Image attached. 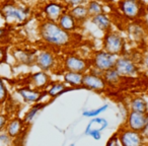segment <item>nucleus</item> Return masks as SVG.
<instances>
[{"mask_svg": "<svg viewBox=\"0 0 148 146\" xmlns=\"http://www.w3.org/2000/svg\"><path fill=\"white\" fill-rule=\"evenodd\" d=\"M39 36L41 40L52 48L69 47L74 42L73 34L65 32L58 25L57 23L43 21L39 25Z\"/></svg>", "mask_w": 148, "mask_h": 146, "instance_id": "f257e3e1", "label": "nucleus"}, {"mask_svg": "<svg viewBox=\"0 0 148 146\" xmlns=\"http://www.w3.org/2000/svg\"><path fill=\"white\" fill-rule=\"evenodd\" d=\"M0 13L8 25H21L31 16V8L14 1H5L0 5Z\"/></svg>", "mask_w": 148, "mask_h": 146, "instance_id": "f03ea898", "label": "nucleus"}, {"mask_svg": "<svg viewBox=\"0 0 148 146\" xmlns=\"http://www.w3.org/2000/svg\"><path fill=\"white\" fill-rule=\"evenodd\" d=\"M103 50L117 57L124 56L126 52L125 38L118 32H108L103 38Z\"/></svg>", "mask_w": 148, "mask_h": 146, "instance_id": "7ed1b4c3", "label": "nucleus"}, {"mask_svg": "<svg viewBox=\"0 0 148 146\" xmlns=\"http://www.w3.org/2000/svg\"><path fill=\"white\" fill-rule=\"evenodd\" d=\"M143 0H119L118 9L127 19L136 21L146 15Z\"/></svg>", "mask_w": 148, "mask_h": 146, "instance_id": "20e7f679", "label": "nucleus"}, {"mask_svg": "<svg viewBox=\"0 0 148 146\" xmlns=\"http://www.w3.org/2000/svg\"><path fill=\"white\" fill-rule=\"evenodd\" d=\"M114 69L124 78H134L139 76L141 73V68L138 62L125 55L117 58Z\"/></svg>", "mask_w": 148, "mask_h": 146, "instance_id": "39448f33", "label": "nucleus"}, {"mask_svg": "<svg viewBox=\"0 0 148 146\" xmlns=\"http://www.w3.org/2000/svg\"><path fill=\"white\" fill-rule=\"evenodd\" d=\"M117 58V56L112 55L103 50L93 52L92 57L90 58L91 69L103 74V72L113 69L115 67Z\"/></svg>", "mask_w": 148, "mask_h": 146, "instance_id": "423d86ee", "label": "nucleus"}, {"mask_svg": "<svg viewBox=\"0 0 148 146\" xmlns=\"http://www.w3.org/2000/svg\"><path fill=\"white\" fill-rule=\"evenodd\" d=\"M52 83L51 76L47 72H44L40 70L39 72H35L32 74L27 75L25 79L16 82V85L19 86H29L38 90H47V88Z\"/></svg>", "mask_w": 148, "mask_h": 146, "instance_id": "0eeeda50", "label": "nucleus"}, {"mask_svg": "<svg viewBox=\"0 0 148 146\" xmlns=\"http://www.w3.org/2000/svg\"><path fill=\"white\" fill-rule=\"evenodd\" d=\"M62 67L64 71H72L84 74L91 68L90 59H86L74 54H68L64 57Z\"/></svg>", "mask_w": 148, "mask_h": 146, "instance_id": "6e6552de", "label": "nucleus"}, {"mask_svg": "<svg viewBox=\"0 0 148 146\" xmlns=\"http://www.w3.org/2000/svg\"><path fill=\"white\" fill-rule=\"evenodd\" d=\"M82 87L95 93H103L107 90L108 85L106 83L103 74L93 69H89L82 77Z\"/></svg>", "mask_w": 148, "mask_h": 146, "instance_id": "1a4fd4ad", "label": "nucleus"}, {"mask_svg": "<svg viewBox=\"0 0 148 146\" xmlns=\"http://www.w3.org/2000/svg\"><path fill=\"white\" fill-rule=\"evenodd\" d=\"M121 146H143L146 144L145 139L140 132L134 131L121 125L116 131Z\"/></svg>", "mask_w": 148, "mask_h": 146, "instance_id": "9d476101", "label": "nucleus"}, {"mask_svg": "<svg viewBox=\"0 0 148 146\" xmlns=\"http://www.w3.org/2000/svg\"><path fill=\"white\" fill-rule=\"evenodd\" d=\"M57 56L52 50L42 49L39 52H37L35 65L41 71L47 72V73L50 71L55 72L56 67H57Z\"/></svg>", "mask_w": 148, "mask_h": 146, "instance_id": "9b49d317", "label": "nucleus"}, {"mask_svg": "<svg viewBox=\"0 0 148 146\" xmlns=\"http://www.w3.org/2000/svg\"><path fill=\"white\" fill-rule=\"evenodd\" d=\"M148 122V113H138L130 111L126 118V122L123 124L125 127L141 133Z\"/></svg>", "mask_w": 148, "mask_h": 146, "instance_id": "f8f14e48", "label": "nucleus"}, {"mask_svg": "<svg viewBox=\"0 0 148 146\" xmlns=\"http://www.w3.org/2000/svg\"><path fill=\"white\" fill-rule=\"evenodd\" d=\"M67 10L68 8L63 3L57 2V1H49V2L45 3L42 8L46 21H54V23H57L59 17Z\"/></svg>", "mask_w": 148, "mask_h": 146, "instance_id": "ddd939ff", "label": "nucleus"}, {"mask_svg": "<svg viewBox=\"0 0 148 146\" xmlns=\"http://www.w3.org/2000/svg\"><path fill=\"white\" fill-rule=\"evenodd\" d=\"M16 93L25 104H32V105L40 103L47 95L46 90H38V89H34L29 86L17 87Z\"/></svg>", "mask_w": 148, "mask_h": 146, "instance_id": "4468645a", "label": "nucleus"}, {"mask_svg": "<svg viewBox=\"0 0 148 146\" xmlns=\"http://www.w3.org/2000/svg\"><path fill=\"white\" fill-rule=\"evenodd\" d=\"M11 55L19 65L33 66L35 65L37 51L32 49H25V48H14L11 51Z\"/></svg>", "mask_w": 148, "mask_h": 146, "instance_id": "2eb2a0df", "label": "nucleus"}, {"mask_svg": "<svg viewBox=\"0 0 148 146\" xmlns=\"http://www.w3.org/2000/svg\"><path fill=\"white\" fill-rule=\"evenodd\" d=\"M57 23L62 29L71 34L76 32L80 27V25H78V23L73 19V16L70 14L68 10L59 17V19L57 21Z\"/></svg>", "mask_w": 148, "mask_h": 146, "instance_id": "dca6fc26", "label": "nucleus"}, {"mask_svg": "<svg viewBox=\"0 0 148 146\" xmlns=\"http://www.w3.org/2000/svg\"><path fill=\"white\" fill-rule=\"evenodd\" d=\"M48 104L49 103H41V101H40V103L34 104V105L32 106L29 110H27V113L25 114V116H23V123H25V127L29 128V129L31 128L32 124H33L35 118L37 117V115L47 107Z\"/></svg>", "mask_w": 148, "mask_h": 146, "instance_id": "f3484780", "label": "nucleus"}, {"mask_svg": "<svg viewBox=\"0 0 148 146\" xmlns=\"http://www.w3.org/2000/svg\"><path fill=\"white\" fill-rule=\"evenodd\" d=\"M82 77L83 74L72 71H64L63 82L67 86L72 88H83L82 87Z\"/></svg>", "mask_w": 148, "mask_h": 146, "instance_id": "a211bd4d", "label": "nucleus"}, {"mask_svg": "<svg viewBox=\"0 0 148 146\" xmlns=\"http://www.w3.org/2000/svg\"><path fill=\"white\" fill-rule=\"evenodd\" d=\"M146 33L147 31L144 29L143 25L136 21H133V23L129 25L128 27V34L132 41H134L135 43H142L146 37Z\"/></svg>", "mask_w": 148, "mask_h": 146, "instance_id": "6ab92c4d", "label": "nucleus"}, {"mask_svg": "<svg viewBox=\"0 0 148 146\" xmlns=\"http://www.w3.org/2000/svg\"><path fill=\"white\" fill-rule=\"evenodd\" d=\"M75 88L69 87L63 82V81H52L50 86L47 88V95H49L51 99H56L59 95L65 93L66 91L73 90Z\"/></svg>", "mask_w": 148, "mask_h": 146, "instance_id": "aec40b11", "label": "nucleus"}, {"mask_svg": "<svg viewBox=\"0 0 148 146\" xmlns=\"http://www.w3.org/2000/svg\"><path fill=\"white\" fill-rule=\"evenodd\" d=\"M90 21L99 31L103 32L105 34L111 31L112 21L109 15H107L106 13H101V14H97L95 16L90 17Z\"/></svg>", "mask_w": 148, "mask_h": 146, "instance_id": "412c9836", "label": "nucleus"}, {"mask_svg": "<svg viewBox=\"0 0 148 146\" xmlns=\"http://www.w3.org/2000/svg\"><path fill=\"white\" fill-rule=\"evenodd\" d=\"M68 11H69L70 14L73 16V19L78 23V25H82V23H84L88 19H90L85 4L74 6V7H72V8L68 9Z\"/></svg>", "mask_w": 148, "mask_h": 146, "instance_id": "4be33fe9", "label": "nucleus"}, {"mask_svg": "<svg viewBox=\"0 0 148 146\" xmlns=\"http://www.w3.org/2000/svg\"><path fill=\"white\" fill-rule=\"evenodd\" d=\"M103 77L105 79L106 83H107L108 87H113V88H117L123 82L124 77H122L121 75L116 71L115 69L108 70V71L103 72Z\"/></svg>", "mask_w": 148, "mask_h": 146, "instance_id": "5701e85b", "label": "nucleus"}, {"mask_svg": "<svg viewBox=\"0 0 148 146\" xmlns=\"http://www.w3.org/2000/svg\"><path fill=\"white\" fill-rule=\"evenodd\" d=\"M130 111L138 113H148V103L141 97H134L130 99Z\"/></svg>", "mask_w": 148, "mask_h": 146, "instance_id": "b1692460", "label": "nucleus"}, {"mask_svg": "<svg viewBox=\"0 0 148 146\" xmlns=\"http://www.w3.org/2000/svg\"><path fill=\"white\" fill-rule=\"evenodd\" d=\"M85 5H86L87 11H88L89 17L95 16L101 13H105V7L97 0H88Z\"/></svg>", "mask_w": 148, "mask_h": 146, "instance_id": "393cba45", "label": "nucleus"}, {"mask_svg": "<svg viewBox=\"0 0 148 146\" xmlns=\"http://www.w3.org/2000/svg\"><path fill=\"white\" fill-rule=\"evenodd\" d=\"M10 97H10V95H9L8 89H7L2 77L0 76V106L3 107V106L5 105V103H6Z\"/></svg>", "mask_w": 148, "mask_h": 146, "instance_id": "a878e982", "label": "nucleus"}, {"mask_svg": "<svg viewBox=\"0 0 148 146\" xmlns=\"http://www.w3.org/2000/svg\"><path fill=\"white\" fill-rule=\"evenodd\" d=\"M109 109V105H103L101 107L97 108L95 110H90V111H83L82 116L86 118H95L99 115V114H103V112H106Z\"/></svg>", "mask_w": 148, "mask_h": 146, "instance_id": "bb28decb", "label": "nucleus"}, {"mask_svg": "<svg viewBox=\"0 0 148 146\" xmlns=\"http://www.w3.org/2000/svg\"><path fill=\"white\" fill-rule=\"evenodd\" d=\"M12 113H8V112H5V113H0V133L4 131L5 126L8 123V121L13 117Z\"/></svg>", "mask_w": 148, "mask_h": 146, "instance_id": "cd10ccee", "label": "nucleus"}, {"mask_svg": "<svg viewBox=\"0 0 148 146\" xmlns=\"http://www.w3.org/2000/svg\"><path fill=\"white\" fill-rule=\"evenodd\" d=\"M88 0H61V2L67 7L68 9L72 8L74 6H77V5H82L86 4Z\"/></svg>", "mask_w": 148, "mask_h": 146, "instance_id": "c85d7f7f", "label": "nucleus"}, {"mask_svg": "<svg viewBox=\"0 0 148 146\" xmlns=\"http://www.w3.org/2000/svg\"><path fill=\"white\" fill-rule=\"evenodd\" d=\"M0 146H13V140L4 131L0 133Z\"/></svg>", "mask_w": 148, "mask_h": 146, "instance_id": "c756f323", "label": "nucleus"}, {"mask_svg": "<svg viewBox=\"0 0 148 146\" xmlns=\"http://www.w3.org/2000/svg\"><path fill=\"white\" fill-rule=\"evenodd\" d=\"M84 134L86 136H90L95 141H99L101 138V132L97 129H85Z\"/></svg>", "mask_w": 148, "mask_h": 146, "instance_id": "7c9ffc66", "label": "nucleus"}, {"mask_svg": "<svg viewBox=\"0 0 148 146\" xmlns=\"http://www.w3.org/2000/svg\"><path fill=\"white\" fill-rule=\"evenodd\" d=\"M7 45H0V64H4L7 62Z\"/></svg>", "mask_w": 148, "mask_h": 146, "instance_id": "2f4dec72", "label": "nucleus"}, {"mask_svg": "<svg viewBox=\"0 0 148 146\" xmlns=\"http://www.w3.org/2000/svg\"><path fill=\"white\" fill-rule=\"evenodd\" d=\"M106 146H121V143L118 139V135L116 132L109 138V140L106 143Z\"/></svg>", "mask_w": 148, "mask_h": 146, "instance_id": "473e14b6", "label": "nucleus"}, {"mask_svg": "<svg viewBox=\"0 0 148 146\" xmlns=\"http://www.w3.org/2000/svg\"><path fill=\"white\" fill-rule=\"evenodd\" d=\"M140 63H141V66L144 70V73L148 76V52L142 55V59Z\"/></svg>", "mask_w": 148, "mask_h": 146, "instance_id": "72a5a7b5", "label": "nucleus"}, {"mask_svg": "<svg viewBox=\"0 0 148 146\" xmlns=\"http://www.w3.org/2000/svg\"><path fill=\"white\" fill-rule=\"evenodd\" d=\"M8 37V29L7 27H0V45H5L4 41Z\"/></svg>", "mask_w": 148, "mask_h": 146, "instance_id": "f704fd0d", "label": "nucleus"}, {"mask_svg": "<svg viewBox=\"0 0 148 146\" xmlns=\"http://www.w3.org/2000/svg\"><path fill=\"white\" fill-rule=\"evenodd\" d=\"M141 134H142V136H143L144 139H145L146 143H147L148 142V122H147V124H146L145 128L143 129V131L141 132Z\"/></svg>", "mask_w": 148, "mask_h": 146, "instance_id": "c9c22d12", "label": "nucleus"}, {"mask_svg": "<svg viewBox=\"0 0 148 146\" xmlns=\"http://www.w3.org/2000/svg\"><path fill=\"white\" fill-rule=\"evenodd\" d=\"M145 12H146V14L148 15V3L146 4V6H145Z\"/></svg>", "mask_w": 148, "mask_h": 146, "instance_id": "e433bc0d", "label": "nucleus"}, {"mask_svg": "<svg viewBox=\"0 0 148 146\" xmlns=\"http://www.w3.org/2000/svg\"><path fill=\"white\" fill-rule=\"evenodd\" d=\"M143 146H148V142H147V143H146V144H144Z\"/></svg>", "mask_w": 148, "mask_h": 146, "instance_id": "4c0bfd02", "label": "nucleus"}, {"mask_svg": "<svg viewBox=\"0 0 148 146\" xmlns=\"http://www.w3.org/2000/svg\"><path fill=\"white\" fill-rule=\"evenodd\" d=\"M74 145H75V144H74V143H72V144H70V146H74Z\"/></svg>", "mask_w": 148, "mask_h": 146, "instance_id": "58836bf2", "label": "nucleus"}, {"mask_svg": "<svg viewBox=\"0 0 148 146\" xmlns=\"http://www.w3.org/2000/svg\"><path fill=\"white\" fill-rule=\"evenodd\" d=\"M1 108H2V107H1V106H0V110H1Z\"/></svg>", "mask_w": 148, "mask_h": 146, "instance_id": "ea45409f", "label": "nucleus"}, {"mask_svg": "<svg viewBox=\"0 0 148 146\" xmlns=\"http://www.w3.org/2000/svg\"><path fill=\"white\" fill-rule=\"evenodd\" d=\"M147 46H148V40H147Z\"/></svg>", "mask_w": 148, "mask_h": 146, "instance_id": "a19ab883", "label": "nucleus"}]
</instances>
